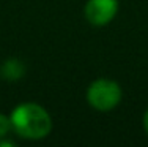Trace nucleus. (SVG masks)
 I'll use <instances>...</instances> for the list:
<instances>
[{
  "label": "nucleus",
  "mask_w": 148,
  "mask_h": 147,
  "mask_svg": "<svg viewBox=\"0 0 148 147\" xmlns=\"http://www.w3.org/2000/svg\"><path fill=\"white\" fill-rule=\"evenodd\" d=\"M11 127L16 135L25 139H43L52 130V119L43 106L22 103L11 112Z\"/></svg>",
  "instance_id": "nucleus-1"
},
{
  "label": "nucleus",
  "mask_w": 148,
  "mask_h": 147,
  "mask_svg": "<svg viewBox=\"0 0 148 147\" xmlns=\"http://www.w3.org/2000/svg\"><path fill=\"white\" fill-rule=\"evenodd\" d=\"M87 100L93 109L107 112L121 101V87L110 79H96L87 89Z\"/></svg>",
  "instance_id": "nucleus-2"
},
{
  "label": "nucleus",
  "mask_w": 148,
  "mask_h": 147,
  "mask_svg": "<svg viewBox=\"0 0 148 147\" xmlns=\"http://www.w3.org/2000/svg\"><path fill=\"white\" fill-rule=\"evenodd\" d=\"M118 11L117 0H88L85 5V17L93 26H106Z\"/></svg>",
  "instance_id": "nucleus-3"
},
{
  "label": "nucleus",
  "mask_w": 148,
  "mask_h": 147,
  "mask_svg": "<svg viewBox=\"0 0 148 147\" xmlns=\"http://www.w3.org/2000/svg\"><path fill=\"white\" fill-rule=\"evenodd\" d=\"M24 65L21 63L19 60H16V59H10V60H6L5 63L2 66V76L5 79H8V81H16V79L22 78L24 76Z\"/></svg>",
  "instance_id": "nucleus-4"
},
{
  "label": "nucleus",
  "mask_w": 148,
  "mask_h": 147,
  "mask_svg": "<svg viewBox=\"0 0 148 147\" xmlns=\"http://www.w3.org/2000/svg\"><path fill=\"white\" fill-rule=\"evenodd\" d=\"M10 130H13L11 119L6 117L5 114H0V138H5V136L10 133Z\"/></svg>",
  "instance_id": "nucleus-5"
},
{
  "label": "nucleus",
  "mask_w": 148,
  "mask_h": 147,
  "mask_svg": "<svg viewBox=\"0 0 148 147\" xmlns=\"http://www.w3.org/2000/svg\"><path fill=\"white\" fill-rule=\"evenodd\" d=\"M143 127H145V131L148 135V111L145 112V115H143Z\"/></svg>",
  "instance_id": "nucleus-6"
},
{
  "label": "nucleus",
  "mask_w": 148,
  "mask_h": 147,
  "mask_svg": "<svg viewBox=\"0 0 148 147\" xmlns=\"http://www.w3.org/2000/svg\"><path fill=\"white\" fill-rule=\"evenodd\" d=\"M0 146H14V142H11V141H0Z\"/></svg>",
  "instance_id": "nucleus-7"
}]
</instances>
